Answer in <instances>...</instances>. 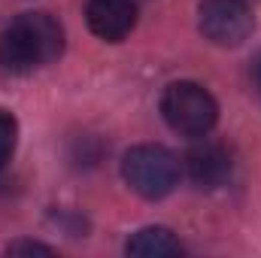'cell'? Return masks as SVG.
Wrapping results in <instances>:
<instances>
[{
	"label": "cell",
	"mask_w": 261,
	"mask_h": 258,
	"mask_svg": "<svg viewBox=\"0 0 261 258\" xmlns=\"http://www.w3.org/2000/svg\"><path fill=\"white\" fill-rule=\"evenodd\" d=\"M64 52V28L49 12H21L0 28V70L28 73Z\"/></svg>",
	"instance_id": "1"
},
{
	"label": "cell",
	"mask_w": 261,
	"mask_h": 258,
	"mask_svg": "<svg viewBox=\"0 0 261 258\" xmlns=\"http://www.w3.org/2000/svg\"><path fill=\"white\" fill-rule=\"evenodd\" d=\"M122 176L146 200H161L176 189L179 183V161L170 149L158 143H140L125 152L122 158Z\"/></svg>",
	"instance_id": "2"
},
{
	"label": "cell",
	"mask_w": 261,
	"mask_h": 258,
	"mask_svg": "<svg viewBox=\"0 0 261 258\" xmlns=\"http://www.w3.org/2000/svg\"><path fill=\"white\" fill-rule=\"evenodd\" d=\"M161 116L182 137H206L219 122L216 97L197 82H170L161 94Z\"/></svg>",
	"instance_id": "3"
},
{
	"label": "cell",
	"mask_w": 261,
	"mask_h": 258,
	"mask_svg": "<svg viewBox=\"0 0 261 258\" xmlns=\"http://www.w3.org/2000/svg\"><path fill=\"white\" fill-rule=\"evenodd\" d=\"M252 24L255 18L246 0H203L197 6V28L213 46H243L252 34Z\"/></svg>",
	"instance_id": "4"
},
{
	"label": "cell",
	"mask_w": 261,
	"mask_h": 258,
	"mask_svg": "<svg viewBox=\"0 0 261 258\" xmlns=\"http://www.w3.org/2000/svg\"><path fill=\"white\" fill-rule=\"evenodd\" d=\"M186 170H189V176L197 189H219L231 179L234 161L222 143L200 140L197 146H192L186 152Z\"/></svg>",
	"instance_id": "5"
},
{
	"label": "cell",
	"mask_w": 261,
	"mask_h": 258,
	"mask_svg": "<svg viewBox=\"0 0 261 258\" xmlns=\"http://www.w3.org/2000/svg\"><path fill=\"white\" fill-rule=\"evenodd\" d=\"M85 21L94 37L107 43H122L137 28V6L130 0H88Z\"/></svg>",
	"instance_id": "6"
},
{
	"label": "cell",
	"mask_w": 261,
	"mask_h": 258,
	"mask_svg": "<svg viewBox=\"0 0 261 258\" xmlns=\"http://www.w3.org/2000/svg\"><path fill=\"white\" fill-rule=\"evenodd\" d=\"M125 252L134 258H170L182 252V243L176 240V234L170 228L149 225V228H140L137 234H130V240L125 243Z\"/></svg>",
	"instance_id": "7"
},
{
	"label": "cell",
	"mask_w": 261,
	"mask_h": 258,
	"mask_svg": "<svg viewBox=\"0 0 261 258\" xmlns=\"http://www.w3.org/2000/svg\"><path fill=\"white\" fill-rule=\"evenodd\" d=\"M15 140H18V125L9 113H0V170L9 164L12 152H15Z\"/></svg>",
	"instance_id": "8"
},
{
	"label": "cell",
	"mask_w": 261,
	"mask_h": 258,
	"mask_svg": "<svg viewBox=\"0 0 261 258\" xmlns=\"http://www.w3.org/2000/svg\"><path fill=\"white\" fill-rule=\"evenodd\" d=\"M6 255H55V249L37 240H15L6 246Z\"/></svg>",
	"instance_id": "9"
},
{
	"label": "cell",
	"mask_w": 261,
	"mask_h": 258,
	"mask_svg": "<svg viewBox=\"0 0 261 258\" xmlns=\"http://www.w3.org/2000/svg\"><path fill=\"white\" fill-rule=\"evenodd\" d=\"M255 85H258V91H261V58L255 61Z\"/></svg>",
	"instance_id": "10"
}]
</instances>
